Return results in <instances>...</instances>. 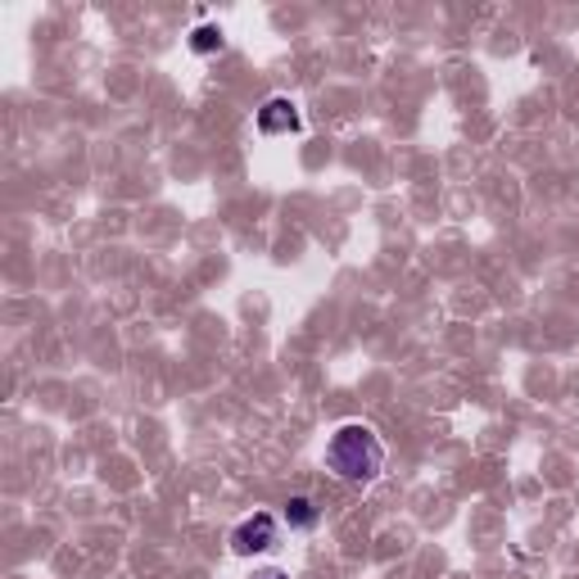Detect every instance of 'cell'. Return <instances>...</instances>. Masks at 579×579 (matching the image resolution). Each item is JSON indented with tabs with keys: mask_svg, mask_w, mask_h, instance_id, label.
Returning a JSON list of instances; mask_svg holds the SVG:
<instances>
[{
	"mask_svg": "<svg viewBox=\"0 0 579 579\" xmlns=\"http://www.w3.org/2000/svg\"><path fill=\"white\" fill-rule=\"evenodd\" d=\"M326 467L349 484H367V480H376L381 467H385V444L367 426H340L326 444Z\"/></svg>",
	"mask_w": 579,
	"mask_h": 579,
	"instance_id": "6da1fadb",
	"label": "cell"
},
{
	"mask_svg": "<svg viewBox=\"0 0 579 579\" xmlns=\"http://www.w3.org/2000/svg\"><path fill=\"white\" fill-rule=\"evenodd\" d=\"M285 521H290V529H313L321 521V512H317L313 499H290L285 503Z\"/></svg>",
	"mask_w": 579,
	"mask_h": 579,
	"instance_id": "277c9868",
	"label": "cell"
},
{
	"mask_svg": "<svg viewBox=\"0 0 579 579\" xmlns=\"http://www.w3.org/2000/svg\"><path fill=\"white\" fill-rule=\"evenodd\" d=\"M254 579H290L285 570H276V566H267V570H254Z\"/></svg>",
	"mask_w": 579,
	"mask_h": 579,
	"instance_id": "8992f818",
	"label": "cell"
},
{
	"mask_svg": "<svg viewBox=\"0 0 579 579\" xmlns=\"http://www.w3.org/2000/svg\"><path fill=\"white\" fill-rule=\"evenodd\" d=\"M276 548V516L272 512H254V516H244L231 534V553L236 557H254V553H267Z\"/></svg>",
	"mask_w": 579,
	"mask_h": 579,
	"instance_id": "7a4b0ae2",
	"label": "cell"
},
{
	"mask_svg": "<svg viewBox=\"0 0 579 579\" xmlns=\"http://www.w3.org/2000/svg\"><path fill=\"white\" fill-rule=\"evenodd\" d=\"M299 128H304V118H299V105H295V100L272 96V100L259 109V132H263V136H290V132H299Z\"/></svg>",
	"mask_w": 579,
	"mask_h": 579,
	"instance_id": "3957f363",
	"label": "cell"
},
{
	"mask_svg": "<svg viewBox=\"0 0 579 579\" xmlns=\"http://www.w3.org/2000/svg\"><path fill=\"white\" fill-rule=\"evenodd\" d=\"M222 46H227L222 28H195V32H190V51H195V55H222Z\"/></svg>",
	"mask_w": 579,
	"mask_h": 579,
	"instance_id": "5b68a950",
	"label": "cell"
}]
</instances>
